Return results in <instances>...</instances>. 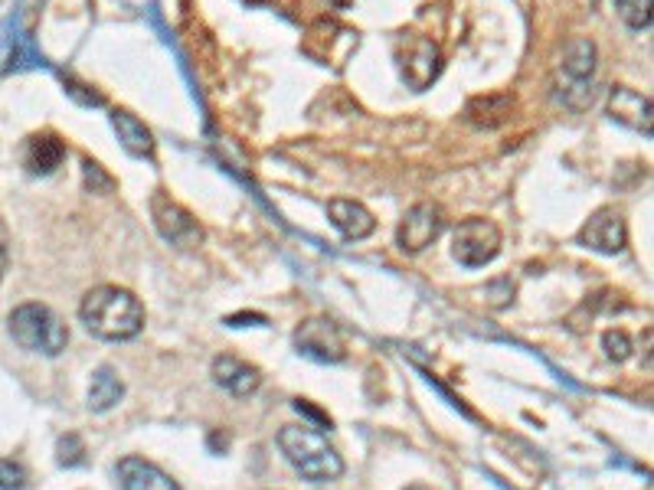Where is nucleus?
<instances>
[{
	"label": "nucleus",
	"mask_w": 654,
	"mask_h": 490,
	"mask_svg": "<svg viewBox=\"0 0 654 490\" xmlns=\"http://www.w3.org/2000/svg\"><path fill=\"white\" fill-rule=\"evenodd\" d=\"M57 451H60V465H66V468L82 465V455H85V448H82L79 435H66V438H60Z\"/></svg>",
	"instance_id": "4be33fe9"
},
{
	"label": "nucleus",
	"mask_w": 654,
	"mask_h": 490,
	"mask_svg": "<svg viewBox=\"0 0 654 490\" xmlns=\"http://www.w3.org/2000/svg\"><path fill=\"white\" fill-rule=\"evenodd\" d=\"M7 265H10V233H7V226L0 220V278L7 272Z\"/></svg>",
	"instance_id": "b1692460"
},
{
	"label": "nucleus",
	"mask_w": 654,
	"mask_h": 490,
	"mask_svg": "<svg viewBox=\"0 0 654 490\" xmlns=\"http://www.w3.org/2000/svg\"><path fill=\"white\" fill-rule=\"evenodd\" d=\"M121 396H124V382L115 376V369H95L92 386H89V409H92V412H109V409L119 406Z\"/></svg>",
	"instance_id": "f3484780"
},
{
	"label": "nucleus",
	"mask_w": 654,
	"mask_h": 490,
	"mask_svg": "<svg viewBox=\"0 0 654 490\" xmlns=\"http://www.w3.org/2000/svg\"><path fill=\"white\" fill-rule=\"evenodd\" d=\"M563 72L573 85L580 82H590L595 72V43L580 37V40H570L566 50H563Z\"/></svg>",
	"instance_id": "dca6fc26"
},
{
	"label": "nucleus",
	"mask_w": 654,
	"mask_h": 490,
	"mask_svg": "<svg viewBox=\"0 0 654 490\" xmlns=\"http://www.w3.org/2000/svg\"><path fill=\"white\" fill-rule=\"evenodd\" d=\"M279 448L304 481L328 484L344 474V461L338 448L311 426H285L279 431Z\"/></svg>",
	"instance_id": "f03ea898"
},
{
	"label": "nucleus",
	"mask_w": 654,
	"mask_h": 490,
	"mask_svg": "<svg viewBox=\"0 0 654 490\" xmlns=\"http://www.w3.org/2000/svg\"><path fill=\"white\" fill-rule=\"evenodd\" d=\"M602 350H605V357L608 360H615V364H625L628 357H632V337L625 334V330H605L602 334Z\"/></svg>",
	"instance_id": "aec40b11"
},
{
	"label": "nucleus",
	"mask_w": 654,
	"mask_h": 490,
	"mask_svg": "<svg viewBox=\"0 0 654 490\" xmlns=\"http://www.w3.org/2000/svg\"><path fill=\"white\" fill-rule=\"evenodd\" d=\"M62 161H66V144H62L57 134H33V137L27 141L23 164H27L30 174L47 177V174H53V171L60 167Z\"/></svg>",
	"instance_id": "4468645a"
},
{
	"label": "nucleus",
	"mask_w": 654,
	"mask_h": 490,
	"mask_svg": "<svg viewBox=\"0 0 654 490\" xmlns=\"http://www.w3.org/2000/svg\"><path fill=\"white\" fill-rule=\"evenodd\" d=\"M82 167H85V184H89L92 193H109V190L115 186V181H112V177H109V174L95 164V161H85Z\"/></svg>",
	"instance_id": "5701e85b"
},
{
	"label": "nucleus",
	"mask_w": 654,
	"mask_h": 490,
	"mask_svg": "<svg viewBox=\"0 0 654 490\" xmlns=\"http://www.w3.org/2000/svg\"><path fill=\"white\" fill-rule=\"evenodd\" d=\"M400 69H403V79L413 85V89H429L439 72H442V50L435 40L429 37H413L406 40L403 53H400Z\"/></svg>",
	"instance_id": "6e6552de"
},
{
	"label": "nucleus",
	"mask_w": 654,
	"mask_h": 490,
	"mask_svg": "<svg viewBox=\"0 0 654 490\" xmlns=\"http://www.w3.org/2000/svg\"><path fill=\"white\" fill-rule=\"evenodd\" d=\"M213 379H217V386H223L227 392H233L239 399L252 396L262 386V372L255 367H249L239 357H230V354L213 360Z\"/></svg>",
	"instance_id": "ddd939ff"
},
{
	"label": "nucleus",
	"mask_w": 654,
	"mask_h": 490,
	"mask_svg": "<svg viewBox=\"0 0 654 490\" xmlns=\"http://www.w3.org/2000/svg\"><path fill=\"white\" fill-rule=\"evenodd\" d=\"M10 337L17 340V347L43 357H60L69 344V330L60 314L40 302H27L10 314Z\"/></svg>",
	"instance_id": "7ed1b4c3"
},
{
	"label": "nucleus",
	"mask_w": 654,
	"mask_h": 490,
	"mask_svg": "<svg viewBox=\"0 0 654 490\" xmlns=\"http://www.w3.org/2000/svg\"><path fill=\"white\" fill-rule=\"evenodd\" d=\"M79 317L92 337L112 340V344L131 340L144 330V307L128 288H119V285L92 288L79 305Z\"/></svg>",
	"instance_id": "f257e3e1"
},
{
	"label": "nucleus",
	"mask_w": 654,
	"mask_h": 490,
	"mask_svg": "<svg viewBox=\"0 0 654 490\" xmlns=\"http://www.w3.org/2000/svg\"><path fill=\"white\" fill-rule=\"evenodd\" d=\"M298 354L318 360V364H344L348 360V344L341 337V330L324 320V317H311L295 330Z\"/></svg>",
	"instance_id": "423d86ee"
},
{
	"label": "nucleus",
	"mask_w": 654,
	"mask_h": 490,
	"mask_svg": "<svg viewBox=\"0 0 654 490\" xmlns=\"http://www.w3.org/2000/svg\"><path fill=\"white\" fill-rule=\"evenodd\" d=\"M615 10L632 30L652 27V0H615Z\"/></svg>",
	"instance_id": "6ab92c4d"
},
{
	"label": "nucleus",
	"mask_w": 654,
	"mask_h": 490,
	"mask_svg": "<svg viewBox=\"0 0 654 490\" xmlns=\"http://www.w3.org/2000/svg\"><path fill=\"white\" fill-rule=\"evenodd\" d=\"M151 220L158 233L164 236V243H171L180 252H193L203 245V226L197 223V216L187 206H180L178 200H171L168 193L151 196Z\"/></svg>",
	"instance_id": "20e7f679"
},
{
	"label": "nucleus",
	"mask_w": 654,
	"mask_h": 490,
	"mask_svg": "<svg viewBox=\"0 0 654 490\" xmlns=\"http://www.w3.org/2000/svg\"><path fill=\"white\" fill-rule=\"evenodd\" d=\"M511 109H514L511 95H477V99L469 102L465 115H469V122L472 124L494 127V124H501L507 115H511Z\"/></svg>",
	"instance_id": "a211bd4d"
},
{
	"label": "nucleus",
	"mask_w": 654,
	"mask_h": 490,
	"mask_svg": "<svg viewBox=\"0 0 654 490\" xmlns=\"http://www.w3.org/2000/svg\"><path fill=\"white\" fill-rule=\"evenodd\" d=\"M608 115H612L615 122L625 124V127L642 131V134L652 137L654 109L648 95H642V92H635V89H628V85H615V89L608 92Z\"/></svg>",
	"instance_id": "9d476101"
},
{
	"label": "nucleus",
	"mask_w": 654,
	"mask_h": 490,
	"mask_svg": "<svg viewBox=\"0 0 654 490\" xmlns=\"http://www.w3.org/2000/svg\"><path fill=\"white\" fill-rule=\"evenodd\" d=\"M249 3H269V0H249Z\"/></svg>",
	"instance_id": "a878e982"
},
{
	"label": "nucleus",
	"mask_w": 654,
	"mask_h": 490,
	"mask_svg": "<svg viewBox=\"0 0 654 490\" xmlns=\"http://www.w3.org/2000/svg\"><path fill=\"white\" fill-rule=\"evenodd\" d=\"M328 216H331L334 229H338L344 239H351V243L366 239V236L376 229L373 213H370L363 203H358V200H344V196L331 200V203H328Z\"/></svg>",
	"instance_id": "9b49d317"
},
{
	"label": "nucleus",
	"mask_w": 654,
	"mask_h": 490,
	"mask_svg": "<svg viewBox=\"0 0 654 490\" xmlns=\"http://www.w3.org/2000/svg\"><path fill=\"white\" fill-rule=\"evenodd\" d=\"M501 243H504L501 239V229L491 220L472 216V220H465V223L455 226V233H452V255L465 268H481V265H487V262L497 258Z\"/></svg>",
	"instance_id": "39448f33"
},
{
	"label": "nucleus",
	"mask_w": 654,
	"mask_h": 490,
	"mask_svg": "<svg viewBox=\"0 0 654 490\" xmlns=\"http://www.w3.org/2000/svg\"><path fill=\"white\" fill-rule=\"evenodd\" d=\"M27 481H30V474L20 461L0 458V490H23Z\"/></svg>",
	"instance_id": "412c9836"
},
{
	"label": "nucleus",
	"mask_w": 654,
	"mask_h": 490,
	"mask_svg": "<svg viewBox=\"0 0 654 490\" xmlns=\"http://www.w3.org/2000/svg\"><path fill=\"white\" fill-rule=\"evenodd\" d=\"M406 490H429V488H422V484H413V488H406Z\"/></svg>",
	"instance_id": "393cba45"
},
{
	"label": "nucleus",
	"mask_w": 654,
	"mask_h": 490,
	"mask_svg": "<svg viewBox=\"0 0 654 490\" xmlns=\"http://www.w3.org/2000/svg\"><path fill=\"white\" fill-rule=\"evenodd\" d=\"M580 243L593 252H602V255H618L625 243H628V226H625V216L612 206H602L590 216V223L583 226L580 233Z\"/></svg>",
	"instance_id": "1a4fd4ad"
},
{
	"label": "nucleus",
	"mask_w": 654,
	"mask_h": 490,
	"mask_svg": "<svg viewBox=\"0 0 654 490\" xmlns=\"http://www.w3.org/2000/svg\"><path fill=\"white\" fill-rule=\"evenodd\" d=\"M112 124H115V134H119L121 147L131 154V157H151L154 154V134L151 127L141 122L138 115L124 112V109H115L112 112Z\"/></svg>",
	"instance_id": "2eb2a0df"
},
{
	"label": "nucleus",
	"mask_w": 654,
	"mask_h": 490,
	"mask_svg": "<svg viewBox=\"0 0 654 490\" xmlns=\"http://www.w3.org/2000/svg\"><path fill=\"white\" fill-rule=\"evenodd\" d=\"M121 490H180L178 481L161 471L154 461H144L138 455H128L119 461Z\"/></svg>",
	"instance_id": "f8f14e48"
},
{
	"label": "nucleus",
	"mask_w": 654,
	"mask_h": 490,
	"mask_svg": "<svg viewBox=\"0 0 654 490\" xmlns=\"http://www.w3.org/2000/svg\"><path fill=\"white\" fill-rule=\"evenodd\" d=\"M442 229H445L442 206L432 203V200H422L413 210H406V216H403V223L396 229V243H400L403 252H413L416 255V252L435 243L442 236Z\"/></svg>",
	"instance_id": "0eeeda50"
}]
</instances>
